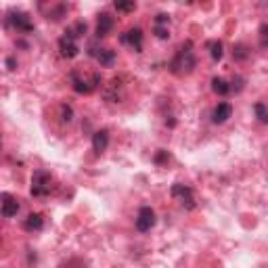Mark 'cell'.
Segmentation results:
<instances>
[{"instance_id":"1","label":"cell","mask_w":268,"mask_h":268,"mask_svg":"<svg viewBox=\"0 0 268 268\" xmlns=\"http://www.w3.org/2000/svg\"><path fill=\"white\" fill-rule=\"evenodd\" d=\"M195 67H197V57H195V53L191 51V42H187V47L183 44V47L178 49L176 57H174L172 63H170V70H172L174 74H178V76H183V74H191Z\"/></svg>"},{"instance_id":"2","label":"cell","mask_w":268,"mask_h":268,"mask_svg":"<svg viewBox=\"0 0 268 268\" xmlns=\"http://www.w3.org/2000/svg\"><path fill=\"white\" fill-rule=\"evenodd\" d=\"M53 176L49 170H36L32 174V195L34 197H47L51 193Z\"/></svg>"},{"instance_id":"3","label":"cell","mask_w":268,"mask_h":268,"mask_svg":"<svg viewBox=\"0 0 268 268\" xmlns=\"http://www.w3.org/2000/svg\"><path fill=\"white\" fill-rule=\"evenodd\" d=\"M99 84H101L99 74H91L88 78H84V76H80V72H72V86H74V91L80 93V95L93 93Z\"/></svg>"},{"instance_id":"4","label":"cell","mask_w":268,"mask_h":268,"mask_svg":"<svg viewBox=\"0 0 268 268\" xmlns=\"http://www.w3.org/2000/svg\"><path fill=\"white\" fill-rule=\"evenodd\" d=\"M7 24L13 26V28H15L17 32H21V34L34 32V21H32L30 15L24 13V11H13V13L9 15V19H7Z\"/></svg>"},{"instance_id":"5","label":"cell","mask_w":268,"mask_h":268,"mask_svg":"<svg viewBox=\"0 0 268 268\" xmlns=\"http://www.w3.org/2000/svg\"><path fill=\"white\" fill-rule=\"evenodd\" d=\"M170 193H172L174 199L181 201L183 208H187V210H193V208H195V197H193V189H191V187H187V185H183V183H176V185H172Z\"/></svg>"},{"instance_id":"6","label":"cell","mask_w":268,"mask_h":268,"mask_svg":"<svg viewBox=\"0 0 268 268\" xmlns=\"http://www.w3.org/2000/svg\"><path fill=\"white\" fill-rule=\"evenodd\" d=\"M155 222H158V218H155L153 208L143 206V208L139 210V214H137L134 225H137V231H139V233H147V231H151V229L155 227Z\"/></svg>"},{"instance_id":"7","label":"cell","mask_w":268,"mask_h":268,"mask_svg":"<svg viewBox=\"0 0 268 268\" xmlns=\"http://www.w3.org/2000/svg\"><path fill=\"white\" fill-rule=\"evenodd\" d=\"M120 40H122V44H130V47L137 53L143 51V30L141 28H130L128 32L122 34Z\"/></svg>"},{"instance_id":"8","label":"cell","mask_w":268,"mask_h":268,"mask_svg":"<svg viewBox=\"0 0 268 268\" xmlns=\"http://www.w3.org/2000/svg\"><path fill=\"white\" fill-rule=\"evenodd\" d=\"M59 51H61V55H63V57H67V59H74V57L80 53V47H78V42H76L74 38H70V36H63V38L59 40Z\"/></svg>"},{"instance_id":"9","label":"cell","mask_w":268,"mask_h":268,"mask_svg":"<svg viewBox=\"0 0 268 268\" xmlns=\"http://www.w3.org/2000/svg\"><path fill=\"white\" fill-rule=\"evenodd\" d=\"M114 26H116L114 17H111L109 13H101V15H99V19H97V36H99V38L109 36V34H111V30H114Z\"/></svg>"},{"instance_id":"10","label":"cell","mask_w":268,"mask_h":268,"mask_svg":"<svg viewBox=\"0 0 268 268\" xmlns=\"http://www.w3.org/2000/svg\"><path fill=\"white\" fill-rule=\"evenodd\" d=\"M233 116V107L231 103H218L212 111V122L214 124H225L229 118Z\"/></svg>"},{"instance_id":"11","label":"cell","mask_w":268,"mask_h":268,"mask_svg":"<svg viewBox=\"0 0 268 268\" xmlns=\"http://www.w3.org/2000/svg\"><path fill=\"white\" fill-rule=\"evenodd\" d=\"M19 208H21V206H19L17 197H13L11 193H3V216H5V218L17 216Z\"/></svg>"},{"instance_id":"12","label":"cell","mask_w":268,"mask_h":268,"mask_svg":"<svg viewBox=\"0 0 268 268\" xmlns=\"http://www.w3.org/2000/svg\"><path fill=\"white\" fill-rule=\"evenodd\" d=\"M91 55L97 57V61L103 65V67H111L116 63V53L111 49H91Z\"/></svg>"},{"instance_id":"13","label":"cell","mask_w":268,"mask_h":268,"mask_svg":"<svg viewBox=\"0 0 268 268\" xmlns=\"http://www.w3.org/2000/svg\"><path fill=\"white\" fill-rule=\"evenodd\" d=\"M107 147H109V132L107 130H97L93 134V149L97 153H103V151H107Z\"/></svg>"},{"instance_id":"14","label":"cell","mask_w":268,"mask_h":268,"mask_svg":"<svg viewBox=\"0 0 268 268\" xmlns=\"http://www.w3.org/2000/svg\"><path fill=\"white\" fill-rule=\"evenodd\" d=\"M24 229H26L28 233L42 231V229H44V218H42V214H30V216L24 220Z\"/></svg>"},{"instance_id":"15","label":"cell","mask_w":268,"mask_h":268,"mask_svg":"<svg viewBox=\"0 0 268 268\" xmlns=\"http://www.w3.org/2000/svg\"><path fill=\"white\" fill-rule=\"evenodd\" d=\"M88 32V26H86V21H76L74 26H70L65 30V36H70V38H74V40H78V38H82L84 34Z\"/></svg>"},{"instance_id":"16","label":"cell","mask_w":268,"mask_h":268,"mask_svg":"<svg viewBox=\"0 0 268 268\" xmlns=\"http://www.w3.org/2000/svg\"><path fill=\"white\" fill-rule=\"evenodd\" d=\"M212 91H214L216 95H220V97H225V95L231 93V84H229L225 78H214V80H212Z\"/></svg>"},{"instance_id":"17","label":"cell","mask_w":268,"mask_h":268,"mask_svg":"<svg viewBox=\"0 0 268 268\" xmlns=\"http://www.w3.org/2000/svg\"><path fill=\"white\" fill-rule=\"evenodd\" d=\"M206 47L210 49V57H212L214 61H220L222 57H225V47H222L220 40H210Z\"/></svg>"},{"instance_id":"18","label":"cell","mask_w":268,"mask_h":268,"mask_svg":"<svg viewBox=\"0 0 268 268\" xmlns=\"http://www.w3.org/2000/svg\"><path fill=\"white\" fill-rule=\"evenodd\" d=\"M254 111H256V116H258L260 122H268V109H266L264 103H256V105H254Z\"/></svg>"},{"instance_id":"19","label":"cell","mask_w":268,"mask_h":268,"mask_svg":"<svg viewBox=\"0 0 268 268\" xmlns=\"http://www.w3.org/2000/svg\"><path fill=\"white\" fill-rule=\"evenodd\" d=\"M153 34L158 36L160 40H168V38H170V30H168V26H153Z\"/></svg>"},{"instance_id":"20","label":"cell","mask_w":268,"mask_h":268,"mask_svg":"<svg viewBox=\"0 0 268 268\" xmlns=\"http://www.w3.org/2000/svg\"><path fill=\"white\" fill-rule=\"evenodd\" d=\"M114 7H116L120 13H132L134 9H137V5H134V3H116Z\"/></svg>"},{"instance_id":"21","label":"cell","mask_w":268,"mask_h":268,"mask_svg":"<svg viewBox=\"0 0 268 268\" xmlns=\"http://www.w3.org/2000/svg\"><path fill=\"white\" fill-rule=\"evenodd\" d=\"M233 55H235V59H239V61H243V59H248V49L243 47V44H239V47H235V51H233Z\"/></svg>"},{"instance_id":"22","label":"cell","mask_w":268,"mask_h":268,"mask_svg":"<svg viewBox=\"0 0 268 268\" xmlns=\"http://www.w3.org/2000/svg\"><path fill=\"white\" fill-rule=\"evenodd\" d=\"M260 40H262V47H266V44H268V24L260 26Z\"/></svg>"},{"instance_id":"23","label":"cell","mask_w":268,"mask_h":268,"mask_svg":"<svg viewBox=\"0 0 268 268\" xmlns=\"http://www.w3.org/2000/svg\"><path fill=\"white\" fill-rule=\"evenodd\" d=\"M168 24H170V15L160 13L158 17H155V26H168Z\"/></svg>"},{"instance_id":"24","label":"cell","mask_w":268,"mask_h":268,"mask_svg":"<svg viewBox=\"0 0 268 268\" xmlns=\"http://www.w3.org/2000/svg\"><path fill=\"white\" fill-rule=\"evenodd\" d=\"M61 111H63V122H72V107H67V105H63L61 107Z\"/></svg>"},{"instance_id":"25","label":"cell","mask_w":268,"mask_h":268,"mask_svg":"<svg viewBox=\"0 0 268 268\" xmlns=\"http://www.w3.org/2000/svg\"><path fill=\"white\" fill-rule=\"evenodd\" d=\"M168 160H170L168 151H160L158 155H155V162H158V164H164V162H168Z\"/></svg>"},{"instance_id":"26","label":"cell","mask_w":268,"mask_h":268,"mask_svg":"<svg viewBox=\"0 0 268 268\" xmlns=\"http://www.w3.org/2000/svg\"><path fill=\"white\" fill-rule=\"evenodd\" d=\"M7 70H9V72H15V70H17V59H15V57H9V59H7Z\"/></svg>"}]
</instances>
